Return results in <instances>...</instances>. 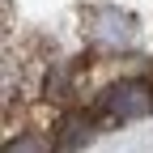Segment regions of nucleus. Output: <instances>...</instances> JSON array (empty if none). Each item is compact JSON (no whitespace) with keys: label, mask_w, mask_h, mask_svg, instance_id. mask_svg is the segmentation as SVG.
<instances>
[{"label":"nucleus","mask_w":153,"mask_h":153,"mask_svg":"<svg viewBox=\"0 0 153 153\" xmlns=\"http://www.w3.org/2000/svg\"><path fill=\"white\" fill-rule=\"evenodd\" d=\"M102 115L115 123H132V119H145L153 115V85L149 81H119L102 94Z\"/></svg>","instance_id":"1"},{"label":"nucleus","mask_w":153,"mask_h":153,"mask_svg":"<svg viewBox=\"0 0 153 153\" xmlns=\"http://www.w3.org/2000/svg\"><path fill=\"white\" fill-rule=\"evenodd\" d=\"M94 136V128L81 119V115H72V119H64V128H60V136H55V145L60 149H72V145H85Z\"/></svg>","instance_id":"2"}]
</instances>
